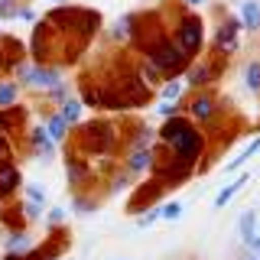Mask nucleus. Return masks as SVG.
Listing matches in <instances>:
<instances>
[{"label":"nucleus","mask_w":260,"mask_h":260,"mask_svg":"<svg viewBox=\"0 0 260 260\" xmlns=\"http://www.w3.org/2000/svg\"><path fill=\"white\" fill-rule=\"evenodd\" d=\"M189 124H192V120L179 117V114H176V117H166V120H162V127H159V140H162V143H173V140H176V137L182 134V130L189 127Z\"/></svg>","instance_id":"nucleus-15"},{"label":"nucleus","mask_w":260,"mask_h":260,"mask_svg":"<svg viewBox=\"0 0 260 260\" xmlns=\"http://www.w3.org/2000/svg\"><path fill=\"white\" fill-rule=\"evenodd\" d=\"M244 85H247V91L260 94V59L247 62V69H244Z\"/></svg>","instance_id":"nucleus-24"},{"label":"nucleus","mask_w":260,"mask_h":260,"mask_svg":"<svg viewBox=\"0 0 260 260\" xmlns=\"http://www.w3.org/2000/svg\"><path fill=\"white\" fill-rule=\"evenodd\" d=\"M49 4H59V0H49Z\"/></svg>","instance_id":"nucleus-42"},{"label":"nucleus","mask_w":260,"mask_h":260,"mask_svg":"<svg viewBox=\"0 0 260 260\" xmlns=\"http://www.w3.org/2000/svg\"><path fill=\"white\" fill-rule=\"evenodd\" d=\"M244 185H247V173H241L238 179H234V182H228V185H224V189H221V192H218V195H215V208H224V205H228V202H231V199H234V195H238V192L244 189Z\"/></svg>","instance_id":"nucleus-17"},{"label":"nucleus","mask_w":260,"mask_h":260,"mask_svg":"<svg viewBox=\"0 0 260 260\" xmlns=\"http://www.w3.org/2000/svg\"><path fill=\"white\" fill-rule=\"evenodd\" d=\"M182 4H189V7H199V4H205V0H182Z\"/></svg>","instance_id":"nucleus-40"},{"label":"nucleus","mask_w":260,"mask_h":260,"mask_svg":"<svg viewBox=\"0 0 260 260\" xmlns=\"http://www.w3.org/2000/svg\"><path fill=\"white\" fill-rule=\"evenodd\" d=\"M159 218H166V221H176V218H182V202H166V205L159 208Z\"/></svg>","instance_id":"nucleus-28"},{"label":"nucleus","mask_w":260,"mask_h":260,"mask_svg":"<svg viewBox=\"0 0 260 260\" xmlns=\"http://www.w3.org/2000/svg\"><path fill=\"white\" fill-rule=\"evenodd\" d=\"M4 250H7L10 257H26L29 250H32V238H29V234H23V231H13L10 238H7Z\"/></svg>","instance_id":"nucleus-13"},{"label":"nucleus","mask_w":260,"mask_h":260,"mask_svg":"<svg viewBox=\"0 0 260 260\" xmlns=\"http://www.w3.org/2000/svg\"><path fill=\"white\" fill-rule=\"evenodd\" d=\"M156 111H159V117L166 120V117H176V114H179V104H169V101H162Z\"/></svg>","instance_id":"nucleus-35"},{"label":"nucleus","mask_w":260,"mask_h":260,"mask_svg":"<svg viewBox=\"0 0 260 260\" xmlns=\"http://www.w3.org/2000/svg\"><path fill=\"white\" fill-rule=\"evenodd\" d=\"M166 146L173 150L176 159H182V162H189V166H192V162L202 156V150H205V137H202V130L195 127V124H189L173 143H166Z\"/></svg>","instance_id":"nucleus-3"},{"label":"nucleus","mask_w":260,"mask_h":260,"mask_svg":"<svg viewBox=\"0 0 260 260\" xmlns=\"http://www.w3.org/2000/svg\"><path fill=\"white\" fill-rule=\"evenodd\" d=\"M16 16H20V20H26V23H32V20H36V13H32L29 7H20V10H16Z\"/></svg>","instance_id":"nucleus-39"},{"label":"nucleus","mask_w":260,"mask_h":260,"mask_svg":"<svg viewBox=\"0 0 260 260\" xmlns=\"http://www.w3.org/2000/svg\"><path fill=\"white\" fill-rule=\"evenodd\" d=\"M202 36H205V32H202V20L195 13H185V16H179V23H176V29H173L169 39H173V46L179 52L192 59V55L202 49Z\"/></svg>","instance_id":"nucleus-2"},{"label":"nucleus","mask_w":260,"mask_h":260,"mask_svg":"<svg viewBox=\"0 0 260 260\" xmlns=\"http://www.w3.org/2000/svg\"><path fill=\"white\" fill-rule=\"evenodd\" d=\"M241 29H260V0H241Z\"/></svg>","instance_id":"nucleus-12"},{"label":"nucleus","mask_w":260,"mask_h":260,"mask_svg":"<svg viewBox=\"0 0 260 260\" xmlns=\"http://www.w3.org/2000/svg\"><path fill=\"white\" fill-rule=\"evenodd\" d=\"M26 202H32V205H46V192L39 182H26Z\"/></svg>","instance_id":"nucleus-27"},{"label":"nucleus","mask_w":260,"mask_h":260,"mask_svg":"<svg viewBox=\"0 0 260 260\" xmlns=\"http://www.w3.org/2000/svg\"><path fill=\"white\" fill-rule=\"evenodd\" d=\"M16 98H20V85H13L10 78H0V111L13 108Z\"/></svg>","instance_id":"nucleus-21"},{"label":"nucleus","mask_w":260,"mask_h":260,"mask_svg":"<svg viewBox=\"0 0 260 260\" xmlns=\"http://www.w3.org/2000/svg\"><path fill=\"white\" fill-rule=\"evenodd\" d=\"M29 146L36 150V156H39V159H46V162L55 156V143L46 137V130H43V127H32V130H29Z\"/></svg>","instance_id":"nucleus-8"},{"label":"nucleus","mask_w":260,"mask_h":260,"mask_svg":"<svg viewBox=\"0 0 260 260\" xmlns=\"http://www.w3.org/2000/svg\"><path fill=\"white\" fill-rule=\"evenodd\" d=\"M36 69H39V65L36 62H26V59H23L20 65H16V78H20V85H26V88H32V78H36Z\"/></svg>","instance_id":"nucleus-25"},{"label":"nucleus","mask_w":260,"mask_h":260,"mask_svg":"<svg viewBox=\"0 0 260 260\" xmlns=\"http://www.w3.org/2000/svg\"><path fill=\"white\" fill-rule=\"evenodd\" d=\"M182 94H185V81L182 78H169L166 85H162V101L179 104V101H182Z\"/></svg>","instance_id":"nucleus-22"},{"label":"nucleus","mask_w":260,"mask_h":260,"mask_svg":"<svg viewBox=\"0 0 260 260\" xmlns=\"http://www.w3.org/2000/svg\"><path fill=\"white\" fill-rule=\"evenodd\" d=\"M55 85H62L59 69H46V65H39V69H36V78H32V88H39V91H52Z\"/></svg>","instance_id":"nucleus-14"},{"label":"nucleus","mask_w":260,"mask_h":260,"mask_svg":"<svg viewBox=\"0 0 260 260\" xmlns=\"http://www.w3.org/2000/svg\"><path fill=\"white\" fill-rule=\"evenodd\" d=\"M26 55V46L13 36H0V69H16Z\"/></svg>","instance_id":"nucleus-6"},{"label":"nucleus","mask_w":260,"mask_h":260,"mask_svg":"<svg viewBox=\"0 0 260 260\" xmlns=\"http://www.w3.org/2000/svg\"><path fill=\"white\" fill-rule=\"evenodd\" d=\"M254 153H260V137H254V140H250L247 146H244V150L238 153V156H234L231 162H228V166H224V173H234V169H241L244 162H247L250 156H254Z\"/></svg>","instance_id":"nucleus-20"},{"label":"nucleus","mask_w":260,"mask_h":260,"mask_svg":"<svg viewBox=\"0 0 260 260\" xmlns=\"http://www.w3.org/2000/svg\"><path fill=\"white\" fill-rule=\"evenodd\" d=\"M78 179H85V166H81V162L72 156V159H69V182H78Z\"/></svg>","instance_id":"nucleus-29"},{"label":"nucleus","mask_w":260,"mask_h":260,"mask_svg":"<svg viewBox=\"0 0 260 260\" xmlns=\"http://www.w3.org/2000/svg\"><path fill=\"white\" fill-rule=\"evenodd\" d=\"M208 81H211V69L199 62V65H195V69L189 72V85H195V88H205Z\"/></svg>","instance_id":"nucleus-26"},{"label":"nucleus","mask_w":260,"mask_h":260,"mask_svg":"<svg viewBox=\"0 0 260 260\" xmlns=\"http://www.w3.org/2000/svg\"><path fill=\"white\" fill-rule=\"evenodd\" d=\"M247 260H260V257H247Z\"/></svg>","instance_id":"nucleus-41"},{"label":"nucleus","mask_w":260,"mask_h":260,"mask_svg":"<svg viewBox=\"0 0 260 260\" xmlns=\"http://www.w3.org/2000/svg\"><path fill=\"white\" fill-rule=\"evenodd\" d=\"M143 49H146V55H150L146 62H153V65L162 72V75H176L179 69H185V65H189V55L179 52L166 32H156V36H153Z\"/></svg>","instance_id":"nucleus-1"},{"label":"nucleus","mask_w":260,"mask_h":260,"mask_svg":"<svg viewBox=\"0 0 260 260\" xmlns=\"http://www.w3.org/2000/svg\"><path fill=\"white\" fill-rule=\"evenodd\" d=\"M153 221H159V208H150V211H143V215L137 218V224H140V228H150Z\"/></svg>","instance_id":"nucleus-32"},{"label":"nucleus","mask_w":260,"mask_h":260,"mask_svg":"<svg viewBox=\"0 0 260 260\" xmlns=\"http://www.w3.org/2000/svg\"><path fill=\"white\" fill-rule=\"evenodd\" d=\"M43 130H46V137H49V140H52L55 146H59V143L65 140V137H69V124H65V120L59 117V111H52V114L46 117Z\"/></svg>","instance_id":"nucleus-11"},{"label":"nucleus","mask_w":260,"mask_h":260,"mask_svg":"<svg viewBox=\"0 0 260 260\" xmlns=\"http://www.w3.org/2000/svg\"><path fill=\"white\" fill-rule=\"evenodd\" d=\"M72 211H75V215H88V211H94V202H91V199H78V195H75Z\"/></svg>","instance_id":"nucleus-30"},{"label":"nucleus","mask_w":260,"mask_h":260,"mask_svg":"<svg viewBox=\"0 0 260 260\" xmlns=\"http://www.w3.org/2000/svg\"><path fill=\"white\" fill-rule=\"evenodd\" d=\"M238 234H241V241H244V244H247V241L257 234V211H254V208H247V211L241 215V221H238Z\"/></svg>","instance_id":"nucleus-19"},{"label":"nucleus","mask_w":260,"mask_h":260,"mask_svg":"<svg viewBox=\"0 0 260 260\" xmlns=\"http://www.w3.org/2000/svg\"><path fill=\"white\" fill-rule=\"evenodd\" d=\"M146 169H153V150H150V146L130 150V156H127V169H124V173L140 176V173H146Z\"/></svg>","instance_id":"nucleus-7"},{"label":"nucleus","mask_w":260,"mask_h":260,"mask_svg":"<svg viewBox=\"0 0 260 260\" xmlns=\"http://www.w3.org/2000/svg\"><path fill=\"white\" fill-rule=\"evenodd\" d=\"M81 146H85L88 153H98V156H101L104 150H111V146H114V127L104 124V120H91V124L85 127Z\"/></svg>","instance_id":"nucleus-4"},{"label":"nucleus","mask_w":260,"mask_h":260,"mask_svg":"<svg viewBox=\"0 0 260 260\" xmlns=\"http://www.w3.org/2000/svg\"><path fill=\"white\" fill-rule=\"evenodd\" d=\"M49 98H52V101H55V104H62V101H65V98H69V88H65V85H55V88H52V91H49Z\"/></svg>","instance_id":"nucleus-36"},{"label":"nucleus","mask_w":260,"mask_h":260,"mask_svg":"<svg viewBox=\"0 0 260 260\" xmlns=\"http://www.w3.org/2000/svg\"><path fill=\"white\" fill-rule=\"evenodd\" d=\"M127 185H130V173H120V176L111 182V192H120V189H127Z\"/></svg>","instance_id":"nucleus-37"},{"label":"nucleus","mask_w":260,"mask_h":260,"mask_svg":"<svg viewBox=\"0 0 260 260\" xmlns=\"http://www.w3.org/2000/svg\"><path fill=\"white\" fill-rule=\"evenodd\" d=\"M238 36H241V20H238V16H228L221 26L215 29V49L221 55L238 52Z\"/></svg>","instance_id":"nucleus-5"},{"label":"nucleus","mask_w":260,"mask_h":260,"mask_svg":"<svg viewBox=\"0 0 260 260\" xmlns=\"http://www.w3.org/2000/svg\"><path fill=\"white\" fill-rule=\"evenodd\" d=\"M26 120V111L20 108V104H13V108H7V111H0V127H4V134H10V130L16 124H23Z\"/></svg>","instance_id":"nucleus-18"},{"label":"nucleus","mask_w":260,"mask_h":260,"mask_svg":"<svg viewBox=\"0 0 260 260\" xmlns=\"http://www.w3.org/2000/svg\"><path fill=\"white\" fill-rule=\"evenodd\" d=\"M10 16H16V4L13 0H0V20H10Z\"/></svg>","instance_id":"nucleus-34"},{"label":"nucleus","mask_w":260,"mask_h":260,"mask_svg":"<svg viewBox=\"0 0 260 260\" xmlns=\"http://www.w3.org/2000/svg\"><path fill=\"white\" fill-rule=\"evenodd\" d=\"M247 250H250L254 257H260V234H254V238L247 241Z\"/></svg>","instance_id":"nucleus-38"},{"label":"nucleus","mask_w":260,"mask_h":260,"mask_svg":"<svg viewBox=\"0 0 260 260\" xmlns=\"http://www.w3.org/2000/svg\"><path fill=\"white\" fill-rule=\"evenodd\" d=\"M137 75H140V81H143V85L146 88H153V85H162V81H166V75H162V72L156 69V65H153V62H143V69L140 72H137Z\"/></svg>","instance_id":"nucleus-23"},{"label":"nucleus","mask_w":260,"mask_h":260,"mask_svg":"<svg viewBox=\"0 0 260 260\" xmlns=\"http://www.w3.org/2000/svg\"><path fill=\"white\" fill-rule=\"evenodd\" d=\"M16 189H20V169H16L10 159H4L0 162V199L16 192Z\"/></svg>","instance_id":"nucleus-9"},{"label":"nucleus","mask_w":260,"mask_h":260,"mask_svg":"<svg viewBox=\"0 0 260 260\" xmlns=\"http://www.w3.org/2000/svg\"><path fill=\"white\" fill-rule=\"evenodd\" d=\"M215 111H218V101L211 94H195V101L189 104V114L195 120H211L215 117Z\"/></svg>","instance_id":"nucleus-10"},{"label":"nucleus","mask_w":260,"mask_h":260,"mask_svg":"<svg viewBox=\"0 0 260 260\" xmlns=\"http://www.w3.org/2000/svg\"><path fill=\"white\" fill-rule=\"evenodd\" d=\"M39 215H43V205H32V202H23V218H26V221H36Z\"/></svg>","instance_id":"nucleus-31"},{"label":"nucleus","mask_w":260,"mask_h":260,"mask_svg":"<svg viewBox=\"0 0 260 260\" xmlns=\"http://www.w3.org/2000/svg\"><path fill=\"white\" fill-rule=\"evenodd\" d=\"M62 221H65V211H62V208H52V211L46 215V224H49V228H59Z\"/></svg>","instance_id":"nucleus-33"},{"label":"nucleus","mask_w":260,"mask_h":260,"mask_svg":"<svg viewBox=\"0 0 260 260\" xmlns=\"http://www.w3.org/2000/svg\"><path fill=\"white\" fill-rule=\"evenodd\" d=\"M59 117H62L69 127L81 124V101H78V98H65V101L59 104Z\"/></svg>","instance_id":"nucleus-16"}]
</instances>
